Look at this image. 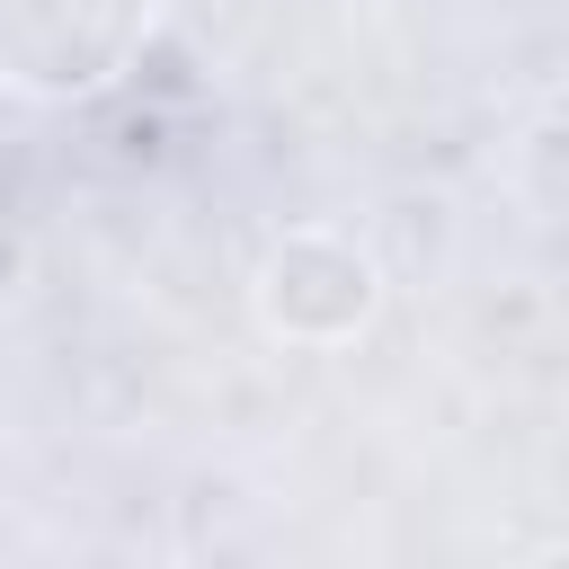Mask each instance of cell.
<instances>
[{"label": "cell", "instance_id": "obj_1", "mask_svg": "<svg viewBox=\"0 0 569 569\" xmlns=\"http://www.w3.org/2000/svg\"><path fill=\"white\" fill-rule=\"evenodd\" d=\"M151 27V0H0V80L36 98L107 89Z\"/></svg>", "mask_w": 569, "mask_h": 569}, {"label": "cell", "instance_id": "obj_2", "mask_svg": "<svg viewBox=\"0 0 569 569\" xmlns=\"http://www.w3.org/2000/svg\"><path fill=\"white\" fill-rule=\"evenodd\" d=\"M365 302H373V276H365V258L338 249V240H293V249H276V267H267V311H276V329H293V338H347V329L365 320Z\"/></svg>", "mask_w": 569, "mask_h": 569}]
</instances>
